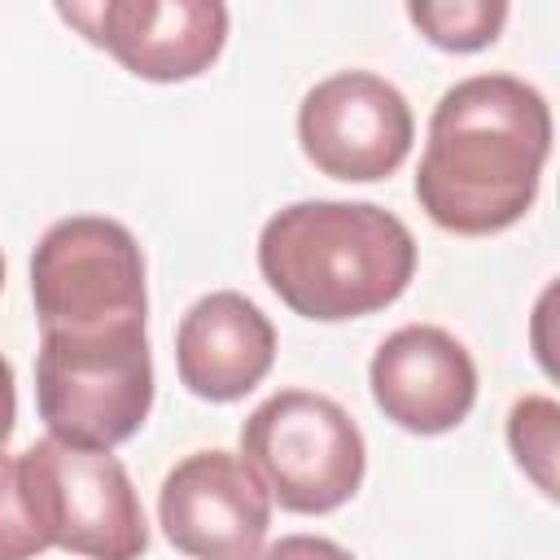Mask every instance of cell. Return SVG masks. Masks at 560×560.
Segmentation results:
<instances>
[{
	"instance_id": "cell-1",
	"label": "cell",
	"mask_w": 560,
	"mask_h": 560,
	"mask_svg": "<svg viewBox=\"0 0 560 560\" xmlns=\"http://www.w3.org/2000/svg\"><path fill=\"white\" fill-rule=\"evenodd\" d=\"M551 153V109L516 74H472L442 92L416 171L420 210L459 236L525 219Z\"/></svg>"
},
{
	"instance_id": "cell-2",
	"label": "cell",
	"mask_w": 560,
	"mask_h": 560,
	"mask_svg": "<svg viewBox=\"0 0 560 560\" xmlns=\"http://www.w3.org/2000/svg\"><path fill=\"white\" fill-rule=\"evenodd\" d=\"M258 271L293 315L341 324L407 293L416 241L372 201H293L262 223Z\"/></svg>"
},
{
	"instance_id": "cell-3",
	"label": "cell",
	"mask_w": 560,
	"mask_h": 560,
	"mask_svg": "<svg viewBox=\"0 0 560 560\" xmlns=\"http://www.w3.org/2000/svg\"><path fill=\"white\" fill-rule=\"evenodd\" d=\"M35 407L48 438L114 451L127 442L153 407V359L144 324L61 337L39 332L35 354Z\"/></svg>"
},
{
	"instance_id": "cell-4",
	"label": "cell",
	"mask_w": 560,
	"mask_h": 560,
	"mask_svg": "<svg viewBox=\"0 0 560 560\" xmlns=\"http://www.w3.org/2000/svg\"><path fill=\"white\" fill-rule=\"evenodd\" d=\"M241 459L284 512L319 516L354 499L368 451L350 411L311 389H280L241 424Z\"/></svg>"
},
{
	"instance_id": "cell-5",
	"label": "cell",
	"mask_w": 560,
	"mask_h": 560,
	"mask_svg": "<svg viewBox=\"0 0 560 560\" xmlns=\"http://www.w3.org/2000/svg\"><path fill=\"white\" fill-rule=\"evenodd\" d=\"M31 298L39 332L88 337L144 324V254L118 219L70 214L31 254Z\"/></svg>"
},
{
	"instance_id": "cell-6",
	"label": "cell",
	"mask_w": 560,
	"mask_h": 560,
	"mask_svg": "<svg viewBox=\"0 0 560 560\" xmlns=\"http://www.w3.org/2000/svg\"><path fill=\"white\" fill-rule=\"evenodd\" d=\"M18 468L48 547L88 560L144 556V508L127 468L109 451H83L57 438H39L18 455Z\"/></svg>"
},
{
	"instance_id": "cell-7",
	"label": "cell",
	"mask_w": 560,
	"mask_h": 560,
	"mask_svg": "<svg viewBox=\"0 0 560 560\" xmlns=\"http://www.w3.org/2000/svg\"><path fill=\"white\" fill-rule=\"evenodd\" d=\"M416 140L407 96L368 70L319 79L298 105V144L319 175L372 184L394 175Z\"/></svg>"
},
{
	"instance_id": "cell-8",
	"label": "cell",
	"mask_w": 560,
	"mask_h": 560,
	"mask_svg": "<svg viewBox=\"0 0 560 560\" xmlns=\"http://www.w3.org/2000/svg\"><path fill=\"white\" fill-rule=\"evenodd\" d=\"M158 521L166 542L192 560H254L271 525V494L241 455L192 451L166 472Z\"/></svg>"
},
{
	"instance_id": "cell-9",
	"label": "cell",
	"mask_w": 560,
	"mask_h": 560,
	"mask_svg": "<svg viewBox=\"0 0 560 560\" xmlns=\"http://www.w3.org/2000/svg\"><path fill=\"white\" fill-rule=\"evenodd\" d=\"M57 13L149 83L197 79L228 39V9L219 0H101L57 4Z\"/></svg>"
},
{
	"instance_id": "cell-10",
	"label": "cell",
	"mask_w": 560,
	"mask_h": 560,
	"mask_svg": "<svg viewBox=\"0 0 560 560\" xmlns=\"http://www.w3.org/2000/svg\"><path fill=\"white\" fill-rule=\"evenodd\" d=\"M368 381L385 420L420 438L451 433L477 402L472 354L438 324H407L389 332L372 354Z\"/></svg>"
},
{
	"instance_id": "cell-11",
	"label": "cell",
	"mask_w": 560,
	"mask_h": 560,
	"mask_svg": "<svg viewBox=\"0 0 560 560\" xmlns=\"http://www.w3.org/2000/svg\"><path fill=\"white\" fill-rule=\"evenodd\" d=\"M276 359L271 319L236 289L206 293L175 328V368L188 394L206 402L245 398Z\"/></svg>"
},
{
	"instance_id": "cell-12",
	"label": "cell",
	"mask_w": 560,
	"mask_h": 560,
	"mask_svg": "<svg viewBox=\"0 0 560 560\" xmlns=\"http://www.w3.org/2000/svg\"><path fill=\"white\" fill-rule=\"evenodd\" d=\"M407 18L438 48L477 52L499 39V31L508 22V4L503 0H411Z\"/></svg>"
},
{
	"instance_id": "cell-13",
	"label": "cell",
	"mask_w": 560,
	"mask_h": 560,
	"mask_svg": "<svg viewBox=\"0 0 560 560\" xmlns=\"http://www.w3.org/2000/svg\"><path fill=\"white\" fill-rule=\"evenodd\" d=\"M508 446H512L516 464L525 468V477L547 499H556L560 494V477H556V464H560V407H556V398H547V394L516 398L512 411H508Z\"/></svg>"
},
{
	"instance_id": "cell-14",
	"label": "cell",
	"mask_w": 560,
	"mask_h": 560,
	"mask_svg": "<svg viewBox=\"0 0 560 560\" xmlns=\"http://www.w3.org/2000/svg\"><path fill=\"white\" fill-rule=\"evenodd\" d=\"M39 551H48V538L39 534L18 455H0V560H35Z\"/></svg>"
},
{
	"instance_id": "cell-15",
	"label": "cell",
	"mask_w": 560,
	"mask_h": 560,
	"mask_svg": "<svg viewBox=\"0 0 560 560\" xmlns=\"http://www.w3.org/2000/svg\"><path fill=\"white\" fill-rule=\"evenodd\" d=\"M254 560H354L341 542L319 538V534H289L280 542H271L267 551H258Z\"/></svg>"
},
{
	"instance_id": "cell-16",
	"label": "cell",
	"mask_w": 560,
	"mask_h": 560,
	"mask_svg": "<svg viewBox=\"0 0 560 560\" xmlns=\"http://www.w3.org/2000/svg\"><path fill=\"white\" fill-rule=\"evenodd\" d=\"M13 416H18V394H13V368L9 359L0 354V455L9 446V433H13Z\"/></svg>"
},
{
	"instance_id": "cell-17",
	"label": "cell",
	"mask_w": 560,
	"mask_h": 560,
	"mask_svg": "<svg viewBox=\"0 0 560 560\" xmlns=\"http://www.w3.org/2000/svg\"><path fill=\"white\" fill-rule=\"evenodd\" d=\"M0 284H4V258H0Z\"/></svg>"
}]
</instances>
